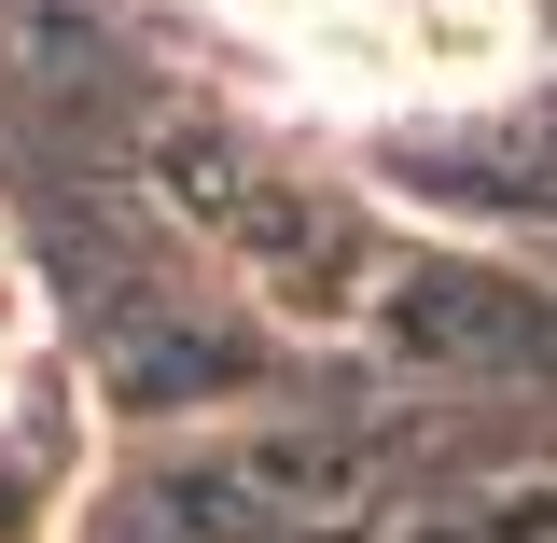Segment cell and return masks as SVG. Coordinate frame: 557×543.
Wrapping results in <instances>:
<instances>
[{"mask_svg": "<svg viewBox=\"0 0 557 543\" xmlns=\"http://www.w3.org/2000/svg\"><path fill=\"white\" fill-rule=\"evenodd\" d=\"M237 28H265L293 70H321L376 112H418V98H474L516 70V0H223Z\"/></svg>", "mask_w": 557, "mask_h": 543, "instance_id": "1", "label": "cell"}]
</instances>
